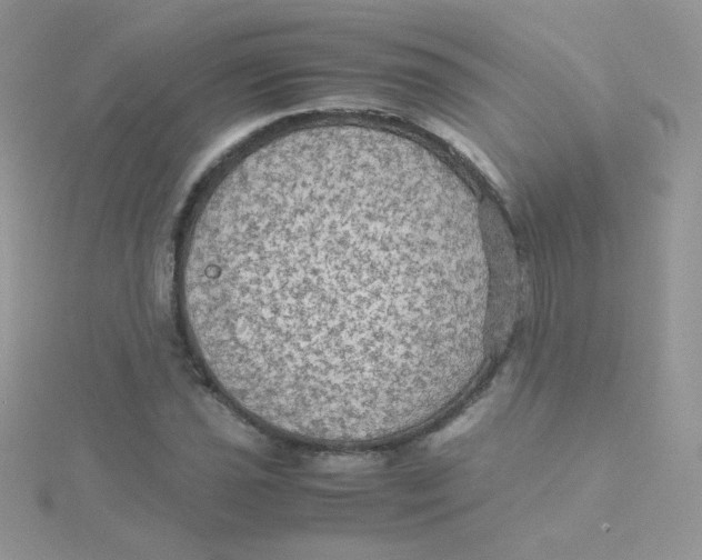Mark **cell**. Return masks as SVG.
<instances>
[{"label": "cell", "instance_id": "6da1fadb", "mask_svg": "<svg viewBox=\"0 0 702 560\" xmlns=\"http://www.w3.org/2000/svg\"><path fill=\"white\" fill-rule=\"evenodd\" d=\"M391 176L264 154L238 163L192 229L181 273L193 340L255 413L398 389L415 280L410 201Z\"/></svg>", "mask_w": 702, "mask_h": 560}]
</instances>
